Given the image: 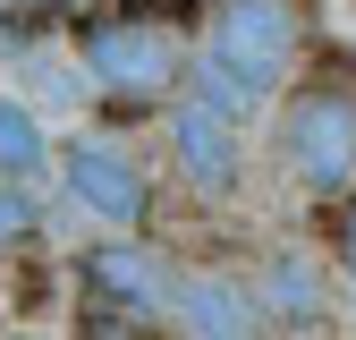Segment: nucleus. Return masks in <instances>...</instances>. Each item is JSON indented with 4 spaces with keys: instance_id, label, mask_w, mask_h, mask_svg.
<instances>
[{
    "instance_id": "7",
    "label": "nucleus",
    "mask_w": 356,
    "mask_h": 340,
    "mask_svg": "<svg viewBox=\"0 0 356 340\" xmlns=\"http://www.w3.org/2000/svg\"><path fill=\"white\" fill-rule=\"evenodd\" d=\"M178 323H187V340H263L272 307L238 272H195V281H178Z\"/></svg>"
},
{
    "instance_id": "9",
    "label": "nucleus",
    "mask_w": 356,
    "mask_h": 340,
    "mask_svg": "<svg viewBox=\"0 0 356 340\" xmlns=\"http://www.w3.org/2000/svg\"><path fill=\"white\" fill-rule=\"evenodd\" d=\"M254 289H263V307H272V315H289V323L323 315V281H314V264H305V255H280V264L263 272Z\"/></svg>"
},
{
    "instance_id": "8",
    "label": "nucleus",
    "mask_w": 356,
    "mask_h": 340,
    "mask_svg": "<svg viewBox=\"0 0 356 340\" xmlns=\"http://www.w3.org/2000/svg\"><path fill=\"white\" fill-rule=\"evenodd\" d=\"M42 162H51V137H42V119H34L26 102H9V94H0V179H9V187H26Z\"/></svg>"
},
{
    "instance_id": "5",
    "label": "nucleus",
    "mask_w": 356,
    "mask_h": 340,
    "mask_svg": "<svg viewBox=\"0 0 356 340\" xmlns=\"http://www.w3.org/2000/svg\"><path fill=\"white\" fill-rule=\"evenodd\" d=\"M170 153H178V170H187V187L229 196L238 170H246V119H229L220 102L187 94V102H170Z\"/></svg>"
},
{
    "instance_id": "1",
    "label": "nucleus",
    "mask_w": 356,
    "mask_h": 340,
    "mask_svg": "<svg viewBox=\"0 0 356 340\" xmlns=\"http://www.w3.org/2000/svg\"><path fill=\"white\" fill-rule=\"evenodd\" d=\"M297 52H305V9H297V0H212L187 94L220 102L229 119H254L289 85Z\"/></svg>"
},
{
    "instance_id": "6",
    "label": "nucleus",
    "mask_w": 356,
    "mask_h": 340,
    "mask_svg": "<svg viewBox=\"0 0 356 340\" xmlns=\"http://www.w3.org/2000/svg\"><path fill=\"white\" fill-rule=\"evenodd\" d=\"M85 281L102 289V307H119V315H161V307H178V281H170V264L153 247H136V238H102V247H85V264H76Z\"/></svg>"
},
{
    "instance_id": "11",
    "label": "nucleus",
    "mask_w": 356,
    "mask_h": 340,
    "mask_svg": "<svg viewBox=\"0 0 356 340\" xmlns=\"http://www.w3.org/2000/svg\"><path fill=\"white\" fill-rule=\"evenodd\" d=\"M339 264H348V281H356V196L339 204Z\"/></svg>"
},
{
    "instance_id": "3",
    "label": "nucleus",
    "mask_w": 356,
    "mask_h": 340,
    "mask_svg": "<svg viewBox=\"0 0 356 340\" xmlns=\"http://www.w3.org/2000/svg\"><path fill=\"white\" fill-rule=\"evenodd\" d=\"M85 77H94V94L145 111V102H170L178 85L195 77V60L178 52V34L153 26V17H102V26H85Z\"/></svg>"
},
{
    "instance_id": "2",
    "label": "nucleus",
    "mask_w": 356,
    "mask_h": 340,
    "mask_svg": "<svg viewBox=\"0 0 356 340\" xmlns=\"http://www.w3.org/2000/svg\"><path fill=\"white\" fill-rule=\"evenodd\" d=\"M280 153H289V170L305 179V196H323V204L356 196V85H348L339 68L289 94Z\"/></svg>"
},
{
    "instance_id": "10",
    "label": "nucleus",
    "mask_w": 356,
    "mask_h": 340,
    "mask_svg": "<svg viewBox=\"0 0 356 340\" xmlns=\"http://www.w3.org/2000/svg\"><path fill=\"white\" fill-rule=\"evenodd\" d=\"M26 238H34V196L0 179V247H26Z\"/></svg>"
},
{
    "instance_id": "4",
    "label": "nucleus",
    "mask_w": 356,
    "mask_h": 340,
    "mask_svg": "<svg viewBox=\"0 0 356 340\" xmlns=\"http://www.w3.org/2000/svg\"><path fill=\"white\" fill-rule=\"evenodd\" d=\"M60 179H68V196L94 212V222H111V230H136L145 204H153V179L136 170V153H119L111 137H68Z\"/></svg>"
}]
</instances>
